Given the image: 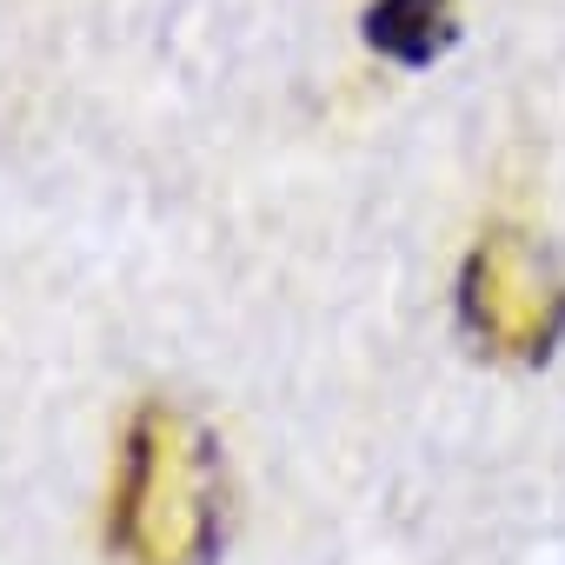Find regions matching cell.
I'll return each instance as SVG.
<instances>
[{
    "mask_svg": "<svg viewBox=\"0 0 565 565\" xmlns=\"http://www.w3.org/2000/svg\"><path fill=\"white\" fill-rule=\"evenodd\" d=\"M114 545L134 565H213L220 558V452L173 406H140L127 433V486L114 512Z\"/></svg>",
    "mask_w": 565,
    "mask_h": 565,
    "instance_id": "6da1fadb",
    "label": "cell"
},
{
    "mask_svg": "<svg viewBox=\"0 0 565 565\" xmlns=\"http://www.w3.org/2000/svg\"><path fill=\"white\" fill-rule=\"evenodd\" d=\"M459 313L479 340H499V353L545 360L552 340L565 333V287L545 279L539 246H525L519 233H492L466 266Z\"/></svg>",
    "mask_w": 565,
    "mask_h": 565,
    "instance_id": "7a4b0ae2",
    "label": "cell"
},
{
    "mask_svg": "<svg viewBox=\"0 0 565 565\" xmlns=\"http://www.w3.org/2000/svg\"><path fill=\"white\" fill-rule=\"evenodd\" d=\"M366 41H373V54H386L399 67H433L459 41L452 0H373L366 8Z\"/></svg>",
    "mask_w": 565,
    "mask_h": 565,
    "instance_id": "3957f363",
    "label": "cell"
}]
</instances>
